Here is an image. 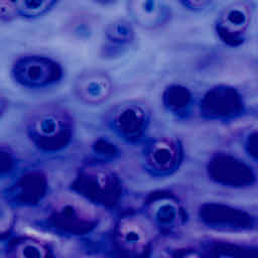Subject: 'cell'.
I'll list each match as a JSON object with an SVG mask.
<instances>
[{"instance_id":"1","label":"cell","mask_w":258,"mask_h":258,"mask_svg":"<svg viewBox=\"0 0 258 258\" xmlns=\"http://www.w3.org/2000/svg\"><path fill=\"white\" fill-rule=\"evenodd\" d=\"M24 132L30 143L44 153L67 149L75 136L76 120L69 108L56 102L38 104L27 111Z\"/></svg>"},{"instance_id":"2","label":"cell","mask_w":258,"mask_h":258,"mask_svg":"<svg viewBox=\"0 0 258 258\" xmlns=\"http://www.w3.org/2000/svg\"><path fill=\"white\" fill-rule=\"evenodd\" d=\"M71 190L97 208H116L124 194L120 175L108 162L94 159L84 162L76 171Z\"/></svg>"},{"instance_id":"3","label":"cell","mask_w":258,"mask_h":258,"mask_svg":"<svg viewBox=\"0 0 258 258\" xmlns=\"http://www.w3.org/2000/svg\"><path fill=\"white\" fill-rule=\"evenodd\" d=\"M96 206L76 195L55 198L47 208L45 223L59 235L82 237L93 233L100 224Z\"/></svg>"},{"instance_id":"4","label":"cell","mask_w":258,"mask_h":258,"mask_svg":"<svg viewBox=\"0 0 258 258\" xmlns=\"http://www.w3.org/2000/svg\"><path fill=\"white\" fill-rule=\"evenodd\" d=\"M104 122L110 131L128 144L144 140L152 123L149 104L139 99L120 101L104 114Z\"/></svg>"},{"instance_id":"5","label":"cell","mask_w":258,"mask_h":258,"mask_svg":"<svg viewBox=\"0 0 258 258\" xmlns=\"http://www.w3.org/2000/svg\"><path fill=\"white\" fill-rule=\"evenodd\" d=\"M112 241L123 256L148 257L153 249V228L143 214L125 212L114 223Z\"/></svg>"},{"instance_id":"6","label":"cell","mask_w":258,"mask_h":258,"mask_svg":"<svg viewBox=\"0 0 258 258\" xmlns=\"http://www.w3.org/2000/svg\"><path fill=\"white\" fill-rule=\"evenodd\" d=\"M142 214L160 235L171 236L180 232L187 222L186 209L173 191L155 189L143 201Z\"/></svg>"},{"instance_id":"7","label":"cell","mask_w":258,"mask_h":258,"mask_svg":"<svg viewBox=\"0 0 258 258\" xmlns=\"http://www.w3.org/2000/svg\"><path fill=\"white\" fill-rule=\"evenodd\" d=\"M10 75L19 87L40 90L60 83L64 71L61 63L50 56L39 53H24L13 60Z\"/></svg>"},{"instance_id":"8","label":"cell","mask_w":258,"mask_h":258,"mask_svg":"<svg viewBox=\"0 0 258 258\" xmlns=\"http://www.w3.org/2000/svg\"><path fill=\"white\" fill-rule=\"evenodd\" d=\"M184 159V147L174 135H159L149 139L141 152V164L151 177L164 178L174 174Z\"/></svg>"},{"instance_id":"9","label":"cell","mask_w":258,"mask_h":258,"mask_svg":"<svg viewBox=\"0 0 258 258\" xmlns=\"http://www.w3.org/2000/svg\"><path fill=\"white\" fill-rule=\"evenodd\" d=\"M206 173L214 183L233 189L250 188L256 184L254 167L241 157L226 151H218L208 158Z\"/></svg>"},{"instance_id":"10","label":"cell","mask_w":258,"mask_h":258,"mask_svg":"<svg viewBox=\"0 0 258 258\" xmlns=\"http://www.w3.org/2000/svg\"><path fill=\"white\" fill-rule=\"evenodd\" d=\"M198 219L205 227L219 232H249L257 225L256 217L251 212L223 202L201 204L198 208Z\"/></svg>"},{"instance_id":"11","label":"cell","mask_w":258,"mask_h":258,"mask_svg":"<svg viewBox=\"0 0 258 258\" xmlns=\"http://www.w3.org/2000/svg\"><path fill=\"white\" fill-rule=\"evenodd\" d=\"M200 116L208 121H233L245 112V101L241 92L226 84L208 89L199 101Z\"/></svg>"},{"instance_id":"12","label":"cell","mask_w":258,"mask_h":258,"mask_svg":"<svg viewBox=\"0 0 258 258\" xmlns=\"http://www.w3.org/2000/svg\"><path fill=\"white\" fill-rule=\"evenodd\" d=\"M253 13L254 4L251 0H236L225 6L214 24L218 39L229 47L241 46L246 39Z\"/></svg>"},{"instance_id":"13","label":"cell","mask_w":258,"mask_h":258,"mask_svg":"<svg viewBox=\"0 0 258 258\" xmlns=\"http://www.w3.org/2000/svg\"><path fill=\"white\" fill-rule=\"evenodd\" d=\"M48 191L46 173L40 169H28L13 180L1 197L14 208H32L42 203Z\"/></svg>"},{"instance_id":"14","label":"cell","mask_w":258,"mask_h":258,"mask_svg":"<svg viewBox=\"0 0 258 258\" xmlns=\"http://www.w3.org/2000/svg\"><path fill=\"white\" fill-rule=\"evenodd\" d=\"M72 90L79 102L87 106H100L113 95L114 82L106 71L88 69L75 78Z\"/></svg>"},{"instance_id":"15","label":"cell","mask_w":258,"mask_h":258,"mask_svg":"<svg viewBox=\"0 0 258 258\" xmlns=\"http://www.w3.org/2000/svg\"><path fill=\"white\" fill-rule=\"evenodd\" d=\"M127 11L132 21L145 30H156L171 19L172 11L164 0H127Z\"/></svg>"},{"instance_id":"16","label":"cell","mask_w":258,"mask_h":258,"mask_svg":"<svg viewBox=\"0 0 258 258\" xmlns=\"http://www.w3.org/2000/svg\"><path fill=\"white\" fill-rule=\"evenodd\" d=\"M136 33L133 24L124 18H118L107 24L101 54L105 58L122 55L134 43Z\"/></svg>"},{"instance_id":"17","label":"cell","mask_w":258,"mask_h":258,"mask_svg":"<svg viewBox=\"0 0 258 258\" xmlns=\"http://www.w3.org/2000/svg\"><path fill=\"white\" fill-rule=\"evenodd\" d=\"M198 248L207 258H252L258 253L256 246L222 238L204 239Z\"/></svg>"},{"instance_id":"18","label":"cell","mask_w":258,"mask_h":258,"mask_svg":"<svg viewBox=\"0 0 258 258\" xmlns=\"http://www.w3.org/2000/svg\"><path fill=\"white\" fill-rule=\"evenodd\" d=\"M4 252L5 256L10 258H50L55 255L54 248L49 242L30 235L12 236Z\"/></svg>"},{"instance_id":"19","label":"cell","mask_w":258,"mask_h":258,"mask_svg":"<svg viewBox=\"0 0 258 258\" xmlns=\"http://www.w3.org/2000/svg\"><path fill=\"white\" fill-rule=\"evenodd\" d=\"M194 103L191 90L182 84H169L161 93V104L164 110L177 119L187 118L191 113Z\"/></svg>"},{"instance_id":"20","label":"cell","mask_w":258,"mask_h":258,"mask_svg":"<svg viewBox=\"0 0 258 258\" xmlns=\"http://www.w3.org/2000/svg\"><path fill=\"white\" fill-rule=\"evenodd\" d=\"M15 208L2 197L0 198V241H8L14 233L16 226Z\"/></svg>"},{"instance_id":"21","label":"cell","mask_w":258,"mask_h":258,"mask_svg":"<svg viewBox=\"0 0 258 258\" xmlns=\"http://www.w3.org/2000/svg\"><path fill=\"white\" fill-rule=\"evenodd\" d=\"M57 0H21L19 18L36 19L51 10Z\"/></svg>"},{"instance_id":"22","label":"cell","mask_w":258,"mask_h":258,"mask_svg":"<svg viewBox=\"0 0 258 258\" xmlns=\"http://www.w3.org/2000/svg\"><path fill=\"white\" fill-rule=\"evenodd\" d=\"M92 151L96 155L95 159L105 162L116 159L120 154L117 145L104 137H99L94 140L92 143Z\"/></svg>"},{"instance_id":"23","label":"cell","mask_w":258,"mask_h":258,"mask_svg":"<svg viewBox=\"0 0 258 258\" xmlns=\"http://www.w3.org/2000/svg\"><path fill=\"white\" fill-rule=\"evenodd\" d=\"M18 164L14 149L6 143H0V179L10 176Z\"/></svg>"},{"instance_id":"24","label":"cell","mask_w":258,"mask_h":258,"mask_svg":"<svg viewBox=\"0 0 258 258\" xmlns=\"http://www.w3.org/2000/svg\"><path fill=\"white\" fill-rule=\"evenodd\" d=\"M21 0H0V21L12 22L19 18Z\"/></svg>"},{"instance_id":"25","label":"cell","mask_w":258,"mask_h":258,"mask_svg":"<svg viewBox=\"0 0 258 258\" xmlns=\"http://www.w3.org/2000/svg\"><path fill=\"white\" fill-rule=\"evenodd\" d=\"M258 141H257V130L254 128V130L250 131L244 138L243 141V147L245 152L248 154V156L253 160L257 161V155H258Z\"/></svg>"},{"instance_id":"26","label":"cell","mask_w":258,"mask_h":258,"mask_svg":"<svg viewBox=\"0 0 258 258\" xmlns=\"http://www.w3.org/2000/svg\"><path fill=\"white\" fill-rule=\"evenodd\" d=\"M180 4L187 10L199 12L211 5L213 0H179Z\"/></svg>"},{"instance_id":"27","label":"cell","mask_w":258,"mask_h":258,"mask_svg":"<svg viewBox=\"0 0 258 258\" xmlns=\"http://www.w3.org/2000/svg\"><path fill=\"white\" fill-rule=\"evenodd\" d=\"M9 106V101L8 98L6 97V95L0 90V119L2 118V116L5 114V112L7 111Z\"/></svg>"},{"instance_id":"28","label":"cell","mask_w":258,"mask_h":258,"mask_svg":"<svg viewBox=\"0 0 258 258\" xmlns=\"http://www.w3.org/2000/svg\"><path fill=\"white\" fill-rule=\"evenodd\" d=\"M94 3L100 4V5H111L117 2L118 0H92Z\"/></svg>"}]
</instances>
